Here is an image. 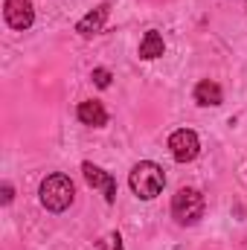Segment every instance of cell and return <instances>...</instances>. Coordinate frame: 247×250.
<instances>
[{
  "instance_id": "6da1fadb",
  "label": "cell",
  "mask_w": 247,
  "mask_h": 250,
  "mask_svg": "<svg viewBox=\"0 0 247 250\" xmlns=\"http://www.w3.org/2000/svg\"><path fill=\"white\" fill-rule=\"evenodd\" d=\"M128 184H131V189H134V195H140L143 201H151V198H157V195L163 192V187H166V175H163V169H160L157 163L143 160V163H137V166L131 169Z\"/></svg>"
},
{
  "instance_id": "7a4b0ae2",
  "label": "cell",
  "mask_w": 247,
  "mask_h": 250,
  "mask_svg": "<svg viewBox=\"0 0 247 250\" xmlns=\"http://www.w3.org/2000/svg\"><path fill=\"white\" fill-rule=\"evenodd\" d=\"M76 198V189H73V181L67 175H50L44 178L41 184V204L50 209V212H64Z\"/></svg>"
},
{
  "instance_id": "3957f363",
  "label": "cell",
  "mask_w": 247,
  "mask_h": 250,
  "mask_svg": "<svg viewBox=\"0 0 247 250\" xmlns=\"http://www.w3.org/2000/svg\"><path fill=\"white\" fill-rule=\"evenodd\" d=\"M172 215L178 218V224H195L204 215V195L192 187L178 189V195L172 198Z\"/></svg>"
},
{
  "instance_id": "277c9868",
  "label": "cell",
  "mask_w": 247,
  "mask_h": 250,
  "mask_svg": "<svg viewBox=\"0 0 247 250\" xmlns=\"http://www.w3.org/2000/svg\"><path fill=\"white\" fill-rule=\"evenodd\" d=\"M169 151H172V157H175L178 163H189V160H195V157H198V151H201L198 134H195V131H189V128L175 131V134L169 137Z\"/></svg>"
},
{
  "instance_id": "5b68a950",
  "label": "cell",
  "mask_w": 247,
  "mask_h": 250,
  "mask_svg": "<svg viewBox=\"0 0 247 250\" xmlns=\"http://www.w3.org/2000/svg\"><path fill=\"white\" fill-rule=\"evenodd\" d=\"M3 15H6V23L12 29H29L32 21H35L32 0H6L3 3Z\"/></svg>"
},
{
  "instance_id": "8992f818",
  "label": "cell",
  "mask_w": 247,
  "mask_h": 250,
  "mask_svg": "<svg viewBox=\"0 0 247 250\" xmlns=\"http://www.w3.org/2000/svg\"><path fill=\"white\" fill-rule=\"evenodd\" d=\"M82 172H84V181H87L90 187L105 192V201H108V204H114V201H117V181H114L108 172H102V169H99V166H93V163H84V166H82Z\"/></svg>"
},
{
  "instance_id": "52a82bcc",
  "label": "cell",
  "mask_w": 247,
  "mask_h": 250,
  "mask_svg": "<svg viewBox=\"0 0 247 250\" xmlns=\"http://www.w3.org/2000/svg\"><path fill=\"white\" fill-rule=\"evenodd\" d=\"M108 3H99L93 12H87L79 23H76V32L79 35H84V38H90V35H96V32H102V26H105V21H108Z\"/></svg>"
},
{
  "instance_id": "ba28073f",
  "label": "cell",
  "mask_w": 247,
  "mask_h": 250,
  "mask_svg": "<svg viewBox=\"0 0 247 250\" xmlns=\"http://www.w3.org/2000/svg\"><path fill=\"white\" fill-rule=\"evenodd\" d=\"M195 102L198 105H206V108H215V105H221L224 102V93H221V87L215 84V82H198V87H195Z\"/></svg>"
},
{
  "instance_id": "9c48e42d",
  "label": "cell",
  "mask_w": 247,
  "mask_h": 250,
  "mask_svg": "<svg viewBox=\"0 0 247 250\" xmlns=\"http://www.w3.org/2000/svg\"><path fill=\"white\" fill-rule=\"evenodd\" d=\"M79 120L84 125H93V128H102V125L108 123V111L102 108V102H82L79 105Z\"/></svg>"
},
{
  "instance_id": "30bf717a",
  "label": "cell",
  "mask_w": 247,
  "mask_h": 250,
  "mask_svg": "<svg viewBox=\"0 0 247 250\" xmlns=\"http://www.w3.org/2000/svg\"><path fill=\"white\" fill-rule=\"evenodd\" d=\"M163 50H166V44H163V35L160 32H145L143 35V41H140V59H145V62L160 59Z\"/></svg>"
},
{
  "instance_id": "8fae6325",
  "label": "cell",
  "mask_w": 247,
  "mask_h": 250,
  "mask_svg": "<svg viewBox=\"0 0 247 250\" xmlns=\"http://www.w3.org/2000/svg\"><path fill=\"white\" fill-rule=\"evenodd\" d=\"M90 79H93V84H96V87H108V84H111V70L96 67V70L90 73Z\"/></svg>"
},
{
  "instance_id": "7c38bea8",
  "label": "cell",
  "mask_w": 247,
  "mask_h": 250,
  "mask_svg": "<svg viewBox=\"0 0 247 250\" xmlns=\"http://www.w3.org/2000/svg\"><path fill=\"white\" fill-rule=\"evenodd\" d=\"M0 198H3V204H9V201L15 198V189H12V184H3V195H0Z\"/></svg>"
},
{
  "instance_id": "4fadbf2b",
  "label": "cell",
  "mask_w": 247,
  "mask_h": 250,
  "mask_svg": "<svg viewBox=\"0 0 247 250\" xmlns=\"http://www.w3.org/2000/svg\"><path fill=\"white\" fill-rule=\"evenodd\" d=\"M114 250H123V239L120 236H114Z\"/></svg>"
}]
</instances>
